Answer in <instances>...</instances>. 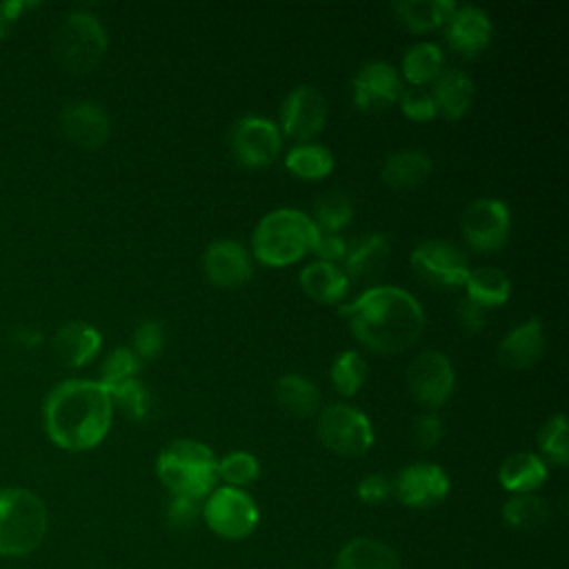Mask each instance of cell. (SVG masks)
I'll return each instance as SVG.
<instances>
[{
    "label": "cell",
    "instance_id": "6da1fadb",
    "mask_svg": "<svg viewBox=\"0 0 569 569\" xmlns=\"http://www.w3.org/2000/svg\"><path fill=\"white\" fill-rule=\"evenodd\" d=\"M356 340L376 353H400L425 331V309L413 293L396 284L365 289L340 307Z\"/></svg>",
    "mask_w": 569,
    "mask_h": 569
},
{
    "label": "cell",
    "instance_id": "7a4b0ae2",
    "mask_svg": "<svg viewBox=\"0 0 569 569\" xmlns=\"http://www.w3.org/2000/svg\"><path fill=\"white\" fill-rule=\"evenodd\" d=\"M113 405L100 380H64L44 400V429L67 451L98 447L109 433Z\"/></svg>",
    "mask_w": 569,
    "mask_h": 569
},
{
    "label": "cell",
    "instance_id": "3957f363",
    "mask_svg": "<svg viewBox=\"0 0 569 569\" xmlns=\"http://www.w3.org/2000/svg\"><path fill=\"white\" fill-rule=\"evenodd\" d=\"M320 231L309 213L296 207H278L264 213L253 233L251 251L267 267H287L307 256Z\"/></svg>",
    "mask_w": 569,
    "mask_h": 569
},
{
    "label": "cell",
    "instance_id": "277c9868",
    "mask_svg": "<svg viewBox=\"0 0 569 569\" xmlns=\"http://www.w3.org/2000/svg\"><path fill=\"white\" fill-rule=\"evenodd\" d=\"M156 473L171 496L200 500L216 489L218 458L204 442L180 438L160 451Z\"/></svg>",
    "mask_w": 569,
    "mask_h": 569
},
{
    "label": "cell",
    "instance_id": "5b68a950",
    "mask_svg": "<svg viewBox=\"0 0 569 569\" xmlns=\"http://www.w3.org/2000/svg\"><path fill=\"white\" fill-rule=\"evenodd\" d=\"M44 502L29 489H0V553L20 558L38 549L47 533Z\"/></svg>",
    "mask_w": 569,
    "mask_h": 569
},
{
    "label": "cell",
    "instance_id": "8992f818",
    "mask_svg": "<svg viewBox=\"0 0 569 569\" xmlns=\"http://www.w3.org/2000/svg\"><path fill=\"white\" fill-rule=\"evenodd\" d=\"M107 47L109 40L102 22L87 11L67 16L53 33V53L71 73H89L96 69L104 58Z\"/></svg>",
    "mask_w": 569,
    "mask_h": 569
},
{
    "label": "cell",
    "instance_id": "52a82bcc",
    "mask_svg": "<svg viewBox=\"0 0 569 569\" xmlns=\"http://www.w3.org/2000/svg\"><path fill=\"white\" fill-rule=\"evenodd\" d=\"M318 438L333 453L362 456L373 445V427L360 409L336 402L320 411Z\"/></svg>",
    "mask_w": 569,
    "mask_h": 569
},
{
    "label": "cell",
    "instance_id": "ba28073f",
    "mask_svg": "<svg viewBox=\"0 0 569 569\" xmlns=\"http://www.w3.org/2000/svg\"><path fill=\"white\" fill-rule=\"evenodd\" d=\"M202 518L209 529L222 538H247L258 525V507L253 498L238 487H216L204 505Z\"/></svg>",
    "mask_w": 569,
    "mask_h": 569
},
{
    "label": "cell",
    "instance_id": "9c48e42d",
    "mask_svg": "<svg viewBox=\"0 0 569 569\" xmlns=\"http://www.w3.org/2000/svg\"><path fill=\"white\" fill-rule=\"evenodd\" d=\"M229 147L233 158L249 169L271 164L282 149V133L278 122L264 116H242L229 131Z\"/></svg>",
    "mask_w": 569,
    "mask_h": 569
},
{
    "label": "cell",
    "instance_id": "30bf717a",
    "mask_svg": "<svg viewBox=\"0 0 569 569\" xmlns=\"http://www.w3.org/2000/svg\"><path fill=\"white\" fill-rule=\"evenodd\" d=\"M460 229L471 249L480 253L500 251L511 231L509 207L498 198H476L465 207Z\"/></svg>",
    "mask_w": 569,
    "mask_h": 569
},
{
    "label": "cell",
    "instance_id": "8fae6325",
    "mask_svg": "<svg viewBox=\"0 0 569 569\" xmlns=\"http://www.w3.org/2000/svg\"><path fill=\"white\" fill-rule=\"evenodd\" d=\"M413 271L429 284L440 289H456L462 287L469 273L467 256L449 240H422L413 247L411 256Z\"/></svg>",
    "mask_w": 569,
    "mask_h": 569
},
{
    "label": "cell",
    "instance_id": "7c38bea8",
    "mask_svg": "<svg viewBox=\"0 0 569 569\" xmlns=\"http://www.w3.org/2000/svg\"><path fill=\"white\" fill-rule=\"evenodd\" d=\"M407 387L411 396L427 407V411L442 407L456 387V373L451 360L436 349L418 353L407 367Z\"/></svg>",
    "mask_w": 569,
    "mask_h": 569
},
{
    "label": "cell",
    "instance_id": "4fadbf2b",
    "mask_svg": "<svg viewBox=\"0 0 569 569\" xmlns=\"http://www.w3.org/2000/svg\"><path fill=\"white\" fill-rule=\"evenodd\" d=\"M327 122V100L313 84L293 87L280 104L278 129L298 142H311Z\"/></svg>",
    "mask_w": 569,
    "mask_h": 569
},
{
    "label": "cell",
    "instance_id": "5bb4252c",
    "mask_svg": "<svg viewBox=\"0 0 569 569\" xmlns=\"http://www.w3.org/2000/svg\"><path fill=\"white\" fill-rule=\"evenodd\" d=\"M396 498L413 509H429L449 493V476L433 462H413L398 471L391 482Z\"/></svg>",
    "mask_w": 569,
    "mask_h": 569
},
{
    "label": "cell",
    "instance_id": "9a60e30c",
    "mask_svg": "<svg viewBox=\"0 0 569 569\" xmlns=\"http://www.w3.org/2000/svg\"><path fill=\"white\" fill-rule=\"evenodd\" d=\"M398 69L385 60H371L358 69L351 80V98L360 111H380L398 102L402 93Z\"/></svg>",
    "mask_w": 569,
    "mask_h": 569
},
{
    "label": "cell",
    "instance_id": "2e32d148",
    "mask_svg": "<svg viewBox=\"0 0 569 569\" xmlns=\"http://www.w3.org/2000/svg\"><path fill=\"white\" fill-rule=\"evenodd\" d=\"M202 269L216 287H240L253 276V258L242 242L220 238L204 249Z\"/></svg>",
    "mask_w": 569,
    "mask_h": 569
},
{
    "label": "cell",
    "instance_id": "e0dca14e",
    "mask_svg": "<svg viewBox=\"0 0 569 569\" xmlns=\"http://www.w3.org/2000/svg\"><path fill=\"white\" fill-rule=\"evenodd\" d=\"M445 27V40L447 44L465 58H473L482 53L493 36L491 20L487 11L473 4H456L451 16L447 18Z\"/></svg>",
    "mask_w": 569,
    "mask_h": 569
},
{
    "label": "cell",
    "instance_id": "ac0fdd59",
    "mask_svg": "<svg viewBox=\"0 0 569 569\" xmlns=\"http://www.w3.org/2000/svg\"><path fill=\"white\" fill-rule=\"evenodd\" d=\"M64 136L84 149H98L111 133L109 113L93 100L69 102L60 116Z\"/></svg>",
    "mask_w": 569,
    "mask_h": 569
},
{
    "label": "cell",
    "instance_id": "d6986e66",
    "mask_svg": "<svg viewBox=\"0 0 569 569\" xmlns=\"http://www.w3.org/2000/svg\"><path fill=\"white\" fill-rule=\"evenodd\" d=\"M545 353V329L540 318H529L509 329L498 345V360L509 369H529Z\"/></svg>",
    "mask_w": 569,
    "mask_h": 569
},
{
    "label": "cell",
    "instance_id": "ffe728a7",
    "mask_svg": "<svg viewBox=\"0 0 569 569\" xmlns=\"http://www.w3.org/2000/svg\"><path fill=\"white\" fill-rule=\"evenodd\" d=\"M100 345H102L100 331L80 320L64 322L51 340L53 353L64 367L87 365L100 351Z\"/></svg>",
    "mask_w": 569,
    "mask_h": 569
},
{
    "label": "cell",
    "instance_id": "44dd1931",
    "mask_svg": "<svg viewBox=\"0 0 569 569\" xmlns=\"http://www.w3.org/2000/svg\"><path fill=\"white\" fill-rule=\"evenodd\" d=\"M473 80L460 69H442L431 89L436 111L447 120L462 118L473 102Z\"/></svg>",
    "mask_w": 569,
    "mask_h": 569
},
{
    "label": "cell",
    "instance_id": "7402d4cb",
    "mask_svg": "<svg viewBox=\"0 0 569 569\" xmlns=\"http://www.w3.org/2000/svg\"><path fill=\"white\" fill-rule=\"evenodd\" d=\"M391 247L385 233H367L349 244L345 256V276L351 280H371L387 267Z\"/></svg>",
    "mask_w": 569,
    "mask_h": 569
},
{
    "label": "cell",
    "instance_id": "603a6c76",
    "mask_svg": "<svg viewBox=\"0 0 569 569\" xmlns=\"http://www.w3.org/2000/svg\"><path fill=\"white\" fill-rule=\"evenodd\" d=\"M298 278H300V287L305 289V293L322 305L340 302V300H345V296L349 291V278L333 262L313 260L302 267Z\"/></svg>",
    "mask_w": 569,
    "mask_h": 569
},
{
    "label": "cell",
    "instance_id": "cb8c5ba5",
    "mask_svg": "<svg viewBox=\"0 0 569 569\" xmlns=\"http://www.w3.org/2000/svg\"><path fill=\"white\" fill-rule=\"evenodd\" d=\"M380 176L391 189H413L431 176V158L420 149H400L385 158Z\"/></svg>",
    "mask_w": 569,
    "mask_h": 569
},
{
    "label": "cell",
    "instance_id": "d4e9b609",
    "mask_svg": "<svg viewBox=\"0 0 569 569\" xmlns=\"http://www.w3.org/2000/svg\"><path fill=\"white\" fill-rule=\"evenodd\" d=\"M498 480L511 493H533L547 480V465L531 451H516L502 460Z\"/></svg>",
    "mask_w": 569,
    "mask_h": 569
},
{
    "label": "cell",
    "instance_id": "484cf974",
    "mask_svg": "<svg viewBox=\"0 0 569 569\" xmlns=\"http://www.w3.org/2000/svg\"><path fill=\"white\" fill-rule=\"evenodd\" d=\"M336 569H400V558L380 540L353 538L338 551Z\"/></svg>",
    "mask_w": 569,
    "mask_h": 569
},
{
    "label": "cell",
    "instance_id": "4316f807",
    "mask_svg": "<svg viewBox=\"0 0 569 569\" xmlns=\"http://www.w3.org/2000/svg\"><path fill=\"white\" fill-rule=\"evenodd\" d=\"M442 64H445V53H442L440 44L420 40V42H413L405 51L398 73L411 87H425L440 76Z\"/></svg>",
    "mask_w": 569,
    "mask_h": 569
},
{
    "label": "cell",
    "instance_id": "83f0119b",
    "mask_svg": "<svg viewBox=\"0 0 569 569\" xmlns=\"http://www.w3.org/2000/svg\"><path fill=\"white\" fill-rule=\"evenodd\" d=\"M465 296L480 305L482 309L500 307L511 296V282L505 271L496 267H476L469 269L465 280Z\"/></svg>",
    "mask_w": 569,
    "mask_h": 569
},
{
    "label": "cell",
    "instance_id": "f1b7e54d",
    "mask_svg": "<svg viewBox=\"0 0 569 569\" xmlns=\"http://www.w3.org/2000/svg\"><path fill=\"white\" fill-rule=\"evenodd\" d=\"M276 402L296 418H309L320 407V391L318 387L300 376V373H284L276 380Z\"/></svg>",
    "mask_w": 569,
    "mask_h": 569
},
{
    "label": "cell",
    "instance_id": "f546056e",
    "mask_svg": "<svg viewBox=\"0 0 569 569\" xmlns=\"http://www.w3.org/2000/svg\"><path fill=\"white\" fill-rule=\"evenodd\" d=\"M453 9V0H400L393 4L400 22L413 33H425L442 27Z\"/></svg>",
    "mask_w": 569,
    "mask_h": 569
},
{
    "label": "cell",
    "instance_id": "4dcf8cb0",
    "mask_svg": "<svg viewBox=\"0 0 569 569\" xmlns=\"http://www.w3.org/2000/svg\"><path fill=\"white\" fill-rule=\"evenodd\" d=\"M333 153L320 142H298L284 153V167L302 180H320L333 171Z\"/></svg>",
    "mask_w": 569,
    "mask_h": 569
},
{
    "label": "cell",
    "instance_id": "1f68e13d",
    "mask_svg": "<svg viewBox=\"0 0 569 569\" xmlns=\"http://www.w3.org/2000/svg\"><path fill=\"white\" fill-rule=\"evenodd\" d=\"M320 233H338L353 218V202L345 191H327L313 202L309 216Z\"/></svg>",
    "mask_w": 569,
    "mask_h": 569
},
{
    "label": "cell",
    "instance_id": "d6a6232c",
    "mask_svg": "<svg viewBox=\"0 0 569 569\" xmlns=\"http://www.w3.org/2000/svg\"><path fill=\"white\" fill-rule=\"evenodd\" d=\"M107 391L111 396V405L118 407L129 420L142 422L149 418L151 407H153V396L138 378L116 382V385L107 387Z\"/></svg>",
    "mask_w": 569,
    "mask_h": 569
},
{
    "label": "cell",
    "instance_id": "836d02e7",
    "mask_svg": "<svg viewBox=\"0 0 569 569\" xmlns=\"http://www.w3.org/2000/svg\"><path fill=\"white\" fill-rule=\"evenodd\" d=\"M502 516L509 527L522 529V531H533L547 522L549 507L540 496L516 493L513 498H509L505 502Z\"/></svg>",
    "mask_w": 569,
    "mask_h": 569
},
{
    "label": "cell",
    "instance_id": "e575fe53",
    "mask_svg": "<svg viewBox=\"0 0 569 569\" xmlns=\"http://www.w3.org/2000/svg\"><path fill=\"white\" fill-rule=\"evenodd\" d=\"M329 378L338 393H342L347 398L356 396L360 391V387L365 385L367 362L362 360V356L356 349H347L333 358Z\"/></svg>",
    "mask_w": 569,
    "mask_h": 569
},
{
    "label": "cell",
    "instance_id": "d590c367",
    "mask_svg": "<svg viewBox=\"0 0 569 569\" xmlns=\"http://www.w3.org/2000/svg\"><path fill=\"white\" fill-rule=\"evenodd\" d=\"M260 473V462L253 453L238 449L218 460V478L227 482V487H244L253 482Z\"/></svg>",
    "mask_w": 569,
    "mask_h": 569
},
{
    "label": "cell",
    "instance_id": "8d00e7d4",
    "mask_svg": "<svg viewBox=\"0 0 569 569\" xmlns=\"http://www.w3.org/2000/svg\"><path fill=\"white\" fill-rule=\"evenodd\" d=\"M540 451L556 465H567L569 460V440H567V416L556 413L551 416L540 433H538Z\"/></svg>",
    "mask_w": 569,
    "mask_h": 569
},
{
    "label": "cell",
    "instance_id": "74e56055",
    "mask_svg": "<svg viewBox=\"0 0 569 569\" xmlns=\"http://www.w3.org/2000/svg\"><path fill=\"white\" fill-rule=\"evenodd\" d=\"M140 358L131 351V347H116L100 367V382L104 387H111L116 382L136 378V371L140 369Z\"/></svg>",
    "mask_w": 569,
    "mask_h": 569
},
{
    "label": "cell",
    "instance_id": "f35d334b",
    "mask_svg": "<svg viewBox=\"0 0 569 569\" xmlns=\"http://www.w3.org/2000/svg\"><path fill=\"white\" fill-rule=\"evenodd\" d=\"M164 349V327L162 322L149 318L138 322L131 340V351L142 360H153L162 353Z\"/></svg>",
    "mask_w": 569,
    "mask_h": 569
},
{
    "label": "cell",
    "instance_id": "ab89813d",
    "mask_svg": "<svg viewBox=\"0 0 569 569\" xmlns=\"http://www.w3.org/2000/svg\"><path fill=\"white\" fill-rule=\"evenodd\" d=\"M400 111L405 118L413 120V122H429L438 116L436 111V102L431 91H427L425 87H411V89H402L400 98Z\"/></svg>",
    "mask_w": 569,
    "mask_h": 569
},
{
    "label": "cell",
    "instance_id": "60d3db41",
    "mask_svg": "<svg viewBox=\"0 0 569 569\" xmlns=\"http://www.w3.org/2000/svg\"><path fill=\"white\" fill-rule=\"evenodd\" d=\"M442 433H445V425H442V418L436 411H422L420 416H416L413 438L420 447L429 449V447L438 445Z\"/></svg>",
    "mask_w": 569,
    "mask_h": 569
},
{
    "label": "cell",
    "instance_id": "b9f144b4",
    "mask_svg": "<svg viewBox=\"0 0 569 569\" xmlns=\"http://www.w3.org/2000/svg\"><path fill=\"white\" fill-rule=\"evenodd\" d=\"M200 516V505L196 498H187V496H171L169 507H167V520L171 527L176 529H184L191 527Z\"/></svg>",
    "mask_w": 569,
    "mask_h": 569
},
{
    "label": "cell",
    "instance_id": "7bdbcfd3",
    "mask_svg": "<svg viewBox=\"0 0 569 569\" xmlns=\"http://www.w3.org/2000/svg\"><path fill=\"white\" fill-rule=\"evenodd\" d=\"M391 480L387 478V476H382V473H369V476H365L360 482H358V487H356V493H358V498L362 500V502H367V505H380V502H385L389 496H391Z\"/></svg>",
    "mask_w": 569,
    "mask_h": 569
},
{
    "label": "cell",
    "instance_id": "ee69618b",
    "mask_svg": "<svg viewBox=\"0 0 569 569\" xmlns=\"http://www.w3.org/2000/svg\"><path fill=\"white\" fill-rule=\"evenodd\" d=\"M456 318H458L460 327H462L469 336H476V333L485 331V327H487V309H482L480 305H476V302L469 300L467 296L458 300V305H456Z\"/></svg>",
    "mask_w": 569,
    "mask_h": 569
},
{
    "label": "cell",
    "instance_id": "f6af8a7d",
    "mask_svg": "<svg viewBox=\"0 0 569 569\" xmlns=\"http://www.w3.org/2000/svg\"><path fill=\"white\" fill-rule=\"evenodd\" d=\"M347 249H349V242L340 233H320L311 253H316L318 260L336 264V262L345 260Z\"/></svg>",
    "mask_w": 569,
    "mask_h": 569
},
{
    "label": "cell",
    "instance_id": "bcb514c9",
    "mask_svg": "<svg viewBox=\"0 0 569 569\" xmlns=\"http://www.w3.org/2000/svg\"><path fill=\"white\" fill-rule=\"evenodd\" d=\"M24 4H11V2H0V38H4L11 31V24L18 16V11Z\"/></svg>",
    "mask_w": 569,
    "mask_h": 569
},
{
    "label": "cell",
    "instance_id": "7dc6e473",
    "mask_svg": "<svg viewBox=\"0 0 569 569\" xmlns=\"http://www.w3.org/2000/svg\"><path fill=\"white\" fill-rule=\"evenodd\" d=\"M13 340L16 342H20L22 347H38L40 342H42V333L40 331H36V329H31V327H18L16 331H13Z\"/></svg>",
    "mask_w": 569,
    "mask_h": 569
}]
</instances>
